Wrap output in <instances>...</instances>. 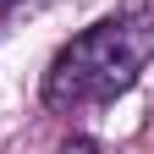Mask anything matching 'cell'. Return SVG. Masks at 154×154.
Returning <instances> with one entry per match:
<instances>
[{
  "instance_id": "1",
  "label": "cell",
  "mask_w": 154,
  "mask_h": 154,
  "mask_svg": "<svg viewBox=\"0 0 154 154\" xmlns=\"http://www.w3.org/2000/svg\"><path fill=\"white\" fill-rule=\"evenodd\" d=\"M149 61H154V0H132L55 50L44 72V105L50 110L110 105L149 72Z\"/></svg>"
},
{
  "instance_id": "2",
  "label": "cell",
  "mask_w": 154,
  "mask_h": 154,
  "mask_svg": "<svg viewBox=\"0 0 154 154\" xmlns=\"http://www.w3.org/2000/svg\"><path fill=\"white\" fill-rule=\"evenodd\" d=\"M44 6H55V0H0V17H33V11H44Z\"/></svg>"
},
{
  "instance_id": "3",
  "label": "cell",
  "mask_w": 154,
  "mask_h": 154,
  "mask_svg": "<svg viewBox=\"0 0 154 154\" xmlns=\"http://www.w3.org/2000/svg\"><path fill=\"white\" fill-rule=\"evenodd\" d=\"M55 154H105V149L94 143V138H66V143L55 149Z\"/></svg>"
}]
</instances>
